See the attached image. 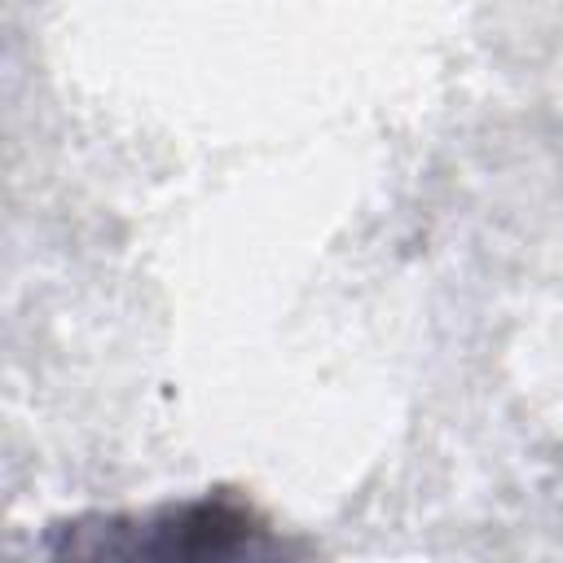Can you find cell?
<instances>
[{"instance_id":"cell-1","label":"cell","mask_w":563,"mask_h":563,"mask_svg":"<svg viewBox=\"0 0 563 563\" xmlns=\"http://www.w3.org/2000/svg\"><path fill=\"white\" fill-rule=\"evenodd\" d=\"M282 537L238 493H207L189 501H163L150 510L79 515L48 532V554L75 559H268L282 554Z\"/></svg>"}]
</instances>
